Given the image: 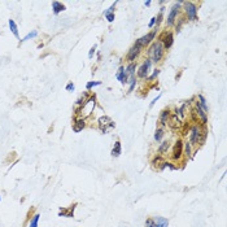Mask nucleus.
<instances>
[{"label":"nucleus","mask_w":227,"mask_h":227,"mask_svg":"<svg viewBox=\"0 0 227 227\" xmlns=\"http://www.w3.org/2000/svg\"><path fill=\"white\" fill-rule=\"evenodd\" d=\"M164 46H162V42H156L153 43V46H152L151 51H149V53H151L152 56V61L153 63H158L160 60L162 58V56H164Z\"/></svg>","instance_id":"1"},{"label":"nucleus","mask_w":227,"mask_h":227,"mask_svg":"<svg viewBox=\"0 0 227 227\" xmlns=\"http://www.w3.org/2000/svg\"><path fill=\"white\" fill-rule=\"evenodd\" d=\"M184 7L188 18L191 21H196L197 20V8H196V5L193 3H191V1H187V3H184Z\"/></svg>","instance_id":"2"},{"label":"nucleus","mask_w":227,"mask_h":227,"mask_svg":"<svg viewBox=\"0 0 227 227\" xmlns=\"http://www.w3.org/2000/svg\"><path fill=\"white\" fill-rule=\"evenodd\" d=\"M182 4V1H178L177 4H174L171 8V11H170L169 13V17H167V25H173L175 21V17H177L178 14V9H179V5Z\"/></svg>","instance_id":"3"},{"label":"nucleus","mask_w":227,"mask_h":227,"mask_svg":"<svg viewBox=\"0 0 227 227\" xmlns=\"http://www.w3.org/2000/svg\"><path fill=\"white\" fill-rule=\"evenodd\" d=\"M149 68H151V60H145V63L141 64V66L139 68V70H138V77H139V78H145L147 74H148Z\"/></svg>","instance_id":"4"},{"label":"nucleus","mask_w":227,"mask_h":227,"mask_svg":"<svg viewBox=\"0 0 227 227\" xmlns=\"http://www.w3.org/2000/svg\"><path fill=\"white\" fill-rule=\"evenodd\" d=\"M154 35H156V30H153L152 33H149V34H147L145 37H143V38H140V39L138 40V43L140 44V47H144V46H147L149 42H151L152 39L154 38Z\"/></svg>","instance_id":"5"},{"label":"nucleus","mask_w":227,"mask_h":227,"mask_svg":"<svg viewBox=\"0 0 227 227\" xmlns=\"http://www.w3.org/2000/svg\"><path fill=\"white\" fill-rule=\"evenodd\" d=\"M140 44H139L138 42L135 43V46H134L133 48L130 50V52H128V55H127V60L128 61H133V60H135V57L138 56V53H139V50H140Z\"/></svg>","instance_id":"6"},{"label":"nucleus","mask_w":227,"mask_h":227,"mask_svg":"<svg viewBox=\"0 0 227 227\" xmlns=\"http://www.w3.org/2000/svg\"><path fill=\"white\" fill-rule=\"evenodd\" d=\"M117 79H118V81H121L122 83H128V77H127V74H126L125 68H123V66H121L120 70H118Z\"/></svg>","instance_id":"7"},{"label":"nucleus","mask_w":227,"mask_h":227,"mask_svg":"<svg viewBox=\"0 0 227 227\" xmlns=\"http://www.w3.org/2000/svg\"><path fill=\"white\" fill-rule=\"evenodd\" d=\"M173 42H174V37H173L171 33H167L165 35V39H164V48H170L173 46Z\"/></svg>","instance_id":"8"},{"label":"nucleus","mask_w":227,"mask_h":227,"mask_svg":"<svg viewBox=\"0 0 227 227\" xmlns=\"http://www.w3.org/2000/svg\"><path fill=\"white\" fill-rule=\"evenodd\" d=\"M52 9H53V13L58 14L60 12L65 11V5H64L63 3H60V1H53V3H52Z\"/></svg>","instance_id":"9"},{"label":"nucleus","mask_w":227,"mask_h":227,"mask_svg":"<svg viewBox=\"0 0 227 227\" xmlns=\"http://www.w3.org/2000/svg\"><path fill=\"white\" fill-rule=\"evenodd\" d=\"M114 5H116V3L113 4V5L110 7V8L108 9V11L104 12V16L107 17V20H108L109 22H113V21H114V13H113V11H114Z\"/></svg>","instance_id":"10"},{"label":"nucleus","mask_w":227,"mask_h":227,"mask_svg":"<svg viewBox=\"0 0 227 227\" xmlns=\"http://www.w3.org/2000/svg\"><path fill=\"white\" fill-rule=\"evenodd\" d=\"M180 156H182V141L178 140L174 147V156L173 157H174V158H179Z\"/></svg>","instance_id":"11"},{"label":"nucleus","mask_w":227,"mask_h":227,"mask_svg":"<svg viewBox=\"0 0 227 227\" xmlns=\"http://www.w3.org/2000/svg\"><path fill=\"white\" fill-rule=\"evenodd\" d=\"M192 135H191V143L192 144H195L196 141L198 140V135H200V134H198V128H197V126H193L192 127Z\"/></svg>","instance_id":"12"},{"label":"nucleus","mask_w":227,"mask_h":227,"mask_svg":"<svg viewBox=\"0 0 227 227\" xmlns=\"http://www.w3.org/2000/svg\"><path fill=\"white\" fill-rule=\"evenodd\" d=\"M83 127H84V121L83 120H78L73 125V131H74V133H79L81 130H83Z\"/></svg>","instance_id":"13"},{"label":"nucleus","mask_w":227,"mask_h":227,"mask_svg":"<svg viewBox=\"0 0 227 227\" xmlns=\"http://www.w3.org/2000/svg\"><path fill=\"white\" fill-rule=\"evenodd\" d=\"M74 208H75V204H74V205H71L70 208L68 209V210H65V209H63V210H60V215H64V217H73Z\"/></svg>","instance_id":"14"},{"label":"nucleus","mask_w":227,"mask_h":227,"mask_svg":"<svg viewBox=\"0 0 227 227\" xmlns=\"http://www.w3.org/2000/svg\"><path fill=\"white\" fill-rule=\"evenodd\" d=\"M154 222H156L157 227H167V219L162 218V217H157V218L154 219Z\"/></svg>","instance_id":"15"},{"label":"nucleus","mask_w":227,"mask_h":227,"mask_svg":"<svg viewBox=\"0 0 227 227\" xmlns=\"http://www.w3.org/2000/svg\"><path fill=\"white\" fill-rule=\"evenodd\" d=\"M120 154H121V143L120 141H116L114 148H113V151H112V156L118 157Z\"/></svg>","instance_id":"16"},{"label":"nucleus","mask_w":227,"mask_h":227,"mask_svg":"<svg viewBox=\"0 0 227 227\" xmlns=\"http://www.w3.org/2000/svg\"><path fill=\"white\" fill-rule=\"evenodd\" d=\"M9 27H11V30H12V33H13L14 37L18 38V30H17V25H16V22H14L13 20H9Z\"/></svg>","instance_id":"17"},{"label":"nucleus","mask_w":227,"mask_h":227,"mask_svg":"<svg viewBox=\"0 0 227 227\" xmlns=\"http://www.w3.org/2000/svg\"><path fill=\"white\" fill-rule=\"evenodd\" d=\"M198 100H200V103H198V105H200V108L204 110V112H208V105H206V101H205V99H204V96L203 95H198Z\"/></svg>","instance_id":"18"},{"label":"nucleus","mask_w":227,"mask_h":227,"mask_svg":"<svg viewBox=\"0 0 227 227\" xmlns=\"http://www.w3.org/2000/svg\"><path fill=\"white\" fill-rule=\"evenodd\" d=\"M196 108H197L198 116H200V117H201V120H203V122H204V123H206V121H208V118H206V114H205V112H204V110L200 108V105H198V103H196Z\"/></svg>","instance_id":"19"},{"label":"nucleus","mask_w":227,"mask_h":227,"mask_svg":"<svg viewBox=\"0 0 227 227\" xmlns=\"http://www.w3.org/2000/svg\"><path fill=\"white\" fill-rule=\"evenodd\" d=\"M169 110H164L162 112V114H161V120H160V122H161V125L162 126H165L166 125V121H167V118H169Z\"/></svg>","instance_id":"20"},{"label":"nucleus","mask_w":227,"mask_h":227,"mask_svg":"<svg viewBox=\"0 0 227 227\" xmlns=\"http://www.w3.org/2000/svg\"><path fill=\"white\" fill-rule=\"evenodd\" d=\"M162 136H164V130H162V128H157V130H156V134H154V139H156V141H160V140H161Z\"/></svg>","instance_id":"21"},{"label":"nucleus","mask_w":227,"mask_h":227,"mask_svg":"<svg viewBox=\"0 0 227 227\" xmlns=\"http://www.w3.org/2000/svg\"><path fill=\"white\" fill-rule=\"evenodd\" d=\"M38 221H39V214H35L30 222V227H38Z\"/></svg>","instance_id":"22"},{"label":"nucleus","mask_w":227,"mask_h":227,"mask_svg":"<svg viewBox=\"0 0 227 227\" xmlns=\"http://www.w3.org/2000/svg\"><path fill=\"white\" fill-rule=\"evenodd\" d=\"M167 148H169V143H167V141H164V143L161 144V147H160L158 152L160 153H164L165 151H167Z\"/></svg>","instance_id":"23"},{"label":"nucleus","mask_w":227,"mask_h":227,"mask_svg":"<svg viewBox=\"0 0 227 227\" xmlns=\"http://www.w3.org/2000/svg\"><path fill=\"white\" fill-rule=\"evenodd\" d=\"M38 35V33L37 31H33V33H29V34L26 35V37L24 38V40H29V39H31V38H35Z\"/></svg>","instance_id":"24"},{"label":"nucleus","mask_w":227,"mask_h":227,"mask_svg":"<svg viewBox=\"0 0 227 227\" xmlns=\"http://www.w3.org/2000/svg\"><path fill=\"white\" fill-rule=\"evenodd\" d=\"M145 227H157L156 222H154L153 219H148V221L145 222Z\"/></svg>","instance_id":"25"},{"label":"nucleus","mask_w":227,"mask_h":227,"mask_svg":"<svg viewBox=\"0 0 227 227\" xmlns=\"http://www.w3.org/2000/svg\"><path fill=\"white\" fill-rule=\"evenodd\" d=\"M99 84H101V82H90V83H87V90H90L94 86H99Z\"/></svg>","instance_id":"26"},{"label":"nucleus","mask_w":227,"mask_h":227,"mask_svg":"<svg viewBox=\"0 0 227 227\" xmlns=\"http://www.w3.org/2000/svg\"><path fill=\"white\" fill-rule=\"evenodd\" d=\"M130 88H128V92H133V90H134V87H135V84H136V81L135 79H133V81H130Z\"/></svg>","instance_id":"27"},{"label":"nucleus","mask_w":227,"mask_h":227,"mask_svg":"<svg viewBox=\"0 0 227 227\" xmlns=\"http://www.w3.org/2000/svg\"><path fill=\"white\" fill-rule=\"evenodd\" d=\"M186 153H187V156H190V154H191V145H190V143L186 144Z\"/></svg>","instance_id":"28"},{"label":"nucleus","mask_w":227,"mask_h":227,"mask_svg":"<svg viewBox=\"0 0 227 227\" xmlns=\"http://www.w3.org/2000/svg\"><path fill=\"white\" fill-rule=\"evenodd\" d=\"M66 91H74V84L73 83H69L66 86Z\"/></svg>","instance_id":"29"},{"label":"nucleus","mask_w":227,"mask_h":227,"mask_svg":"<svg viewBox=\"0 0 227 227\" xmlns=\"http://www.w3.org/2000/svg\"><path fill=\"white\" fill-rule=\"evenodd\" d=\"M95 50H96V46H94V47L91 48V51H90V55H88V57L91 58L92 57V55H94V52H95Z\"/></svg>","instance_id":"30"},{"label":"nucleus","mask_w":227,"mask_h":227,"mask_svg":"<svg viewBox=\"0 0 227 227\" xmlns=\"http://www.w3.org/2000/svg\"><path fill=\"white\" fill-rule=\"evenodd\" d=\"M154 22H156V17H153V18L151 20V22H149V27H152L154 25Z\"/></svg>","instance_id":"31"},{"label":"nucleus","mask_w":227,"mask_h":227,"mask_svg":"<svg viewBox=\"0 0 227 227\" xmlns=\"http://www.w3.org/2000/svg\"><path fill=\"white\" fill-rule=\"evenodd\" d=\"M158 75V70H154V73L152 74V77H151V79H153V78H156V77Z\"/></svg>","instance_id":"32"},{"label":"nucleus","mask_w":227,"mask_h":227,"mask_svg":"<svg viewBox=\"0 0 227 227\" xmlns=\"http://www.w3.org/2000/svg\"><path fill=\"white\" fill-rule=\"evenodd\" d=\"M145 5H147V7L151 5V1H149V0H148V1H145Z\"/></svg>","instance_id":"33"}]
</instances>
